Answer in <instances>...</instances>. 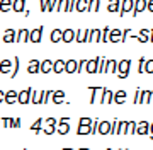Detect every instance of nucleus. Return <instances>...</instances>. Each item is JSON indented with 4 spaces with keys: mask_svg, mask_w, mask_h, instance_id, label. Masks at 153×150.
<instances>
[{
    "mask_svg": "<svg viewBox=\"0 0 153 150\" xmlns=\"http://www.w3.org/2000/svg\"><path fill=\"white\" fill-rule=\"evenodd\" d=\"M39 5H41V10H46V9H44V0H39Z\"/></svg>",
    "mask_w": 153,
    "mask_h": 150,
    "instance_id": "60",
    "label": "nucleus"
},
{
    "mask_svg": "<svg viewBox=\"0 0 153 150\" xmlns=\"http://www.w3.org/2000/svg\"><path fill=\"white\" fill-rule=\"evenodd\" d=\"M61 33H63L61 29H53V31H51V41H53V43H60L61 41Z\"/></svg>",
    "mask_w": 153,
    "mask_h": 150,
    "instance_id": "34",
    "label": "nucleus"
},
{
    "mask_svg": "<svg viewBox=\"0 0 153 150\" xmlns=\"http://www.w3.org/2000/svg\"><path fill=\"white\" fill-rule=\"evenodd\" d=\"M75 2L76 0H70V2H68V12L75 10Z\"/></svg>",
    "mask_w": 153,
    "mask_h": 150,
    "instance_id": "53",
    "label": "nucleus"
},
{
    "mask_svg": "<svg viewBox=\"0 0 153 150\" xmlns=\"http://www.w3.org/2000/svg\"><path fill=\"white\" fill-rule=\"evenodd\" d=\"M97 128H99V119H95V121H92V125H90V135L97 133Z\"/></svg>",
    "mask_w": 153,
    "mask_h": 150,
    "instance_id": "48",
    "label": "nucleus"
},
{
    "mask_svg": "<svg viewBox=\"0 0 153 150\" xmlns=\"http://www.w3.org/2000/svg\"><path fill=\"white\" fill-rule=\"evenodd\" d=\"M19 126H21V118H16V119H12L10 128H19Z\"/></svg>",
    "mask_w": 153,
    "mask_h": 150,
    "instance_id": "52",
    "label": "nucleus"
},
{
    "mask_svg": "<svg viewBox=\"0 0 153 150\" xmlns=\"http://www.w3.org/2000/svg\"><path fill=\"white\" fill-rule=\"evenodd\" d=\"M70 118L68 116H63V118H60L58 119V128H56V131L60 135H66L68 131H70Z\"/></svg>",
    "mask_w": 153,
    "mask_h": 150,
    "instance_id": "2",
    "label": "nucleus"
},
{
    "mask_svg": "<svg viewBox=\"0 0 153 150\" xmlns=\"http://www.w3.org/2000/svg\"><path fill=\"white\" fill-rule=\"evenodd\" d=\"M129 70H131V61L129 60H121L117 61V75H119V78H126L128 75H129Z\"/></svg>",
    "mask_w": 153,
    "mask_h": 150,
    "instance_id": "1",
    "label": "nucleus"
},
{
    "mask_svg": "<svg viewBox=\"0 0 153 150\" xmlns=\"http://www.w3.org/2000/svg\"><path fill=\"white\" fill-rule=\"evenodd\" d=\"M43 121H44L43 118H39L38 121H36V123L33 125V126H31V130H33V131H34L36 135H39L41 131H43Z\"/></svg>",
    "mask_w": 153,
    "mask_h": 150,
    "instance_id": "32",
    "label": "nucleus"
},
{
    "mask_svg": "<svg viewBox=\"0 0 153 150\" xmlns=\"http://www.w3.org/2000/svg\"><path fill=\"white\" fill-rule=\"evenodd\" d=\"M119 5H121V0H109L107 10L109 12H119Z\"/></svg>",
    "mask_w": 153,
    "mask_h": 150,
    "instance_id": "31",
    "label": "nucleus"
},
{
    "mask_svg": "<svg viewBox=\"0 0 153 150\" xmlns=\"http://www.w3.org/2000/svg\"><path fill=\"white\" fill-rule=\"evenodd\" d=\"M4 101H5L7 104H14V102H17V92L16 90H9V92H5Z\"/></svg>",
    "mask_w": 153,
    "mask_h": 150,
    "instance_id": "25",
    "label": "nucleus"
},
{
    "mask_svg": "<svg viewBox=\"0 0 153 150\" xmlns=\"http://www.w3.org/2000/svg\"><path fill=\"white\" fill-rule=\"evenodd\" d=\"M146 10L153 12V0H146Z\"/></svg>",
    "mask_w": 153,
    "mask_h": 150,
    "instance_id": "54",
    "label": "nucleus"
},
{
    "mask_svg": "<svg viewBox=\"0 0 153 150\" xmlns=\"http://www.w3.org/2000/svg\"><path fill=\"white\" fill-rule=\"evenodd\" d=\"M4 97H5V94H4V90H0V104L4 102Z\"/></svg>",
    "mask_w": 153,
    "mask_h": 150,
    "instance_id": "58",
    "label": "nucleus"
},
{
    "mask_svg": "<svg viewBox=\"0 0 153 150\" xmlns=\"http://www.w3.org/2000/svg\"><path fill=\"white\" fill-rule=\"evenodd\" d=\"M128 133L136 135V123L134 121H128Z\"/></svg>",
    "mask_w": 153,
    "mask_h": 150,
    "instance_id": "43",
    "label": "nucleus"
},
{
    "mask_svg": "<svg viewBox=\"0 0 153 150\" xmlns=\"http://www.w3.org/2000/svg\"><path fill=\"white\" fill-rule=\"evenodd\" d=\"M150 131V123L141 121L140 125H136V135H148Z\"/></svg>",
    "mask_w": 153,
    "mask_h": 150,
    "instance_id": "22",
    "label": "nucleus"
},
{
    "mask_svg": "<svg viewBox=\"0 0 153 150\" xmlns=\"http://www.w3.org/2000/svg\"><path fill=\"white\" fill-rule=\"evenodd\" d=\"M29 73H39V60H31L27 65Z\"/></svg>",
    "mask_w": 153,
    "mask_h": 150,
    "instance_id": "29",
    "label": "nucleus"
},
{
    "mask_svg": "<svg viewBox=\"0 0 153 150\" xmlns=\"http://www.w3.org/2000/svg\"><path fill=\"white\" fill-rule=\"evenodd\" d=\"M12 67V60H0V73H9Z\"/></svg>",
    "mask_w": 153,
    "mask_h": 150,
    "instance_id": "23",
    "label": "nucleus"
},
{
    "mask_svg": "<svg viewBox=\"0 0 153 150\" xmlns=\"http://www.w3.org/2000/svg\"><path fill=\"white\" fill-rule=\"evenodd\" d=\"M121 36H123V31H121V29H111L107 41H112V43H121Z\"/></svg>",
    "mask_w": 153,
    "mask_h": 150,
    "instance_id": "12",
    "label": "nucleus"
},
{
    "mask_svg": "<svg viewBox=\"0 0 153 150\" xmlns=\"http://www.w3.org/2000/svg\"><path fill=\"white\" fill-rule=\"evenodd\" d=\"M61 41H63V43H71V41H75V31H73V29H65V31L61 33Z\"/></svg>",
    "mask_w": 153,
    "mask_h": 150,
    "instance_id": "13",
    "label": "nucleus"
},
{
    "mask_svg": "<svg viewBox=\"0 0 153 150\" xmlns=\"http://www.w3.org/2000/svg\"><path fill=\"white\" fill-rule=\"evenodd\" d=\"M85 63H87V60H78L76 61V73H82V70L85 68Z\"/></svg>",
    "mask_w": 153,
    "mask_h": 150,
    "instance_id": "45",
    "label": "nucleus"
},
{
    "mask_svg": "<svg viewBox=\"0 0 153 150\" xmlns=\"http://www.w3.org/2000/svg\"><path fill=\"white\" fill-rule=\"evenodd\" d=\"M24 5H26V0H14V2H12V10L14 12H24Z\"/></svg>",
    "mask_w": 153,
    "mask_h": 150,
    "instance_id": "27",
    "label": "nucleus"
},
{
    "mask_svg": "<svg viewBox=\"0 0 153 150\" xmlns=\"http://www.w3.org/2000/svg\"><path fill=\"white\" fill-rule=\"evenodd\" d=\"M53 70V61L51 60H44V61H39V72L41 73H48Z\"/></svg>",
    "mask_w": 153,
    "mask_h": 150,
    "instance_id": "15",
    "label": "nucleus"
},
{
    "mask_svg": "<svg viewBox=\"0 0 153 150\" xmlns=\"http://www.w3.org/2000/svg\"><path fill=\"white\" fill-rule=\"evenodd\" d=\"M4 125H5L7 128H10V125H12V118H4Z\"/></svg>",
    "mask_w": 153,
    "mask_h": 150,
    "instance_id": "55",
    "label": "nucleus"
},
{
    "mask_svg": "<svg viewBox=\"0 0 153 150\" xmlns=\"http://www.w3.org/2000/svg\"><path fill=\"white\" fill-rule=\"evenodd\" d=\"M12 9V0H0V10L9 12Z\"/></svg>",
    "mask_w": 153,
    "mask_h": 150,
    "instance_id": "35",
    "label": "nucleus"
},
{
    "mask_svg": "<svg viewBox=\"0 0 153 150\" xmlns=\"http://www.w3.org/2000/svg\"><path fill=\"white\" fill-rule=\"evenodd\" d=\"M145 72H146V73H153V60H146V61H145Z\"/></svg>",
    "mask_w": 153,
    "mask_h": 150,
    "instance_id": "44",
    "label": "nucleus"
},
{
    "mask_svg": "<svg viewBox=\"0 0 153 150\" xmlns=\"http://www.w3.org/2000/svg\"><path fill=\"white\" fill-rule=\"evenodd\" d=\"M53 72H55V73L65 72V61H63V60H56V61H53Z\"/></svg>",
    "mask_w": 153,
    "mask_h": 150,
    "instance_id": "28",
    "label": "nucleus"
},
{
    "mask_svg": "<svg viewBox=\"0 0 153 150\" xmlns=\"http://www.w3.org/2000/svg\"><path fill=\"white\" fill-rule=\"evenodd\" d=\"M116 70H117V61L107 60V65H105V73H114Z\"/></svg>",
    "mask_w": 153,
    "mask_h": 150,
    "instance_id": "30",
    "label": "nucleus"
},
{
    "mask_svg": "<svg viewBox=\"0 0 153 150\" xmlns=\"http://www.w3.org/2000/svg\"><path fill=\"white\" fill-rule=\"evenodd\" d=\"M146 10V0H134V5H133V16H138L140 12Z\"/></svg>",
    "mask_w": 153,
    "mask_h": 150,
    "instance_id": "9",
    "label": "nucleus"
},
{
    "mask_svg": "<svg viewBox=\"0 0 153 150\" xmlns=\"http://www.w3.org/2000/svg\"><path fill=\"white\" fill-rule=\"evenodd\" d=\"M105 65H107V58H100V65H99V73H105Z\"/></svg>",
    "mask_w": 153,
    "mask_h": 150,
    "instance_id": "46",
    "label": "nucleus"
},
{
    "mask_svg": "<svg viewBox=\"0 0 153 150\" xmlns=\"http://www.w3.org/2000/svg\"><path fill=\"white\" fill-rule=\"evenodd\" d=\"M126 133H128V121H119L116 135H126Z\"/></svg>",
    "mask_w": 153,
    "mask_h": 150,
    "instance_id": "33",
    "label": "nucleus"
},
{
    "mask_svg": "<svg viewBox=\"0 0 153 150\" xmlns=\"http://www.w3.org/2000/svg\"><path fill=\"white\" fill-rule=\"evenodd\" d=\"M99 5H100V0H88V10L90 12H97Z\"/></svg>",
    "mask_w": 153,
    "mask_h": 150,
    "instance_id": "37",
    "label": "nucleus"
},
{
    "mask_svg": "<svg viewBox=\"0 0 153 150\" xmlns=\"http://www.w3.org/2000/svg\"><path fill=\"white\" fill-rule=\"evenodd\" d=\"M112 92H111L109 89H104L102 90V96H100V101L99 102H102V104H111L112 102Z\"/></svg>",
    "mask_w": 153,
    "mask_h": 150,
    "instance_id": "18",
    "label": "nucleus"
},
{
    "mask_svg": "<svg viewBox=\"0 0 153 150\" xmlns=\"http://www.w3.org/2000/svg\"><path fill=\"white\" fill-rule=\"evenodd\" d=\"M44 123H46L44 133H46V135H53V133H55V131H56V123H58L55 118H46V121H44Z\"/></svg>",
    "mask_w": 153,
    "mask_h": 150,
    "instance_id": "7",
    "label": "nucleus"
},
{
    "mask_svg": "<svg viewBox=\"0 0 153 150\" xmlns=\"http://www.w3.org/2000/svg\"><path fill=\"white\" fill-rule=\"evenodd\" d=\"M78 125H80V126H90V125H92V119L87 118V116H82L78 119Z\"/></svg>",
    "mask_w": 153,
    "mask_h": 150,
    "instance_id": "40",
    "label": "nucleus"
},
{
    "mask_svg": "<svg viewBox=\"0 0 153 150\" xmlns=\"http://www.w3.org/2000/svg\"><path fill=\"white\" fill-rule=\"evenodd\" d=\"M145 61H146V58H140V61H138V73H143L145 72Z\"/></svg>",
    "mask_w": 153,
    "mask_h": 150,
    "instance_id": "47",
    "label": "nucleus"
},
{
    "mask_svg": "<svg viewBox=\"0 0 153 150\" xmlns=\"http://www.w3.org/2000/svg\"><path fill=\"white\" fill-rule=\"evenodd\" d=\"M75 10L76 12L88 10V0H76V2H75Z\"/></svg>",
    "mask_w": 153,
    "mask_h": 150,
    "instance_id": "24",
    "label": "nucleus"
},
{
    "mask_svg": "<svg viewBox=\"0 0 153 150\" xmlns=\"http://www.w3.org/2000/svg\"><path fill=\"white\" fill-rule=\"evenodd\" d=\"M109 31H111V28H104V29H102V33H100V43H107Z\"/></svg>",
    "mask_w": 153,
    "mask_h": 150,
    "instance_id": "39",
    "label": "nucleus"
},
{
    "mask_svg": "<svg viewBox=\"0 0 153 150\" xmlns=\"http://www.w3.org/2000/svg\"><path fill=\"white\" fill-rule=\"evenodd\" d=\"M107 150H111V149H107Z\"/></svg>",
    "mask_w": 153,
    "mask_h": 150,
    "instance_id": "64",
    "label": "nucleus"
},
{
    "mask_svg": "<svg viewBox=\"0 0 153 150\" xmlns=\"http://www.w3.org/2000/svg\"><path fill=\"white\" fill-rule=\"evenodd\" d=\"M38 96H39L38 90H33V92H31V101H29V102H33V104H38Z\"/></svg>",
    "mask_w": 153,
    "mask_h": 150,
    "instance_id": "50",
    "label": "nucleus"
},
{
    "mask_svg": "<svg viewBox=\"0 0 153 150\" xmlns=\"http://www.w3.org/2000/svg\"><path fill=\"white\" fill-rule=\"evenodd\" d=\"M76 133L78 135H90V126H80V125H78Z\"/></svg>",
    "mask_w": 153,
    "mask_h": 150,
    "instance_id": "41",
    "label": "nucleus"
},
{
    "mask_svg": "<svg viewBox=\"0 0 153 150\" xmlns=\"http://www.w3.org/2000/svg\"><path fill=\"white\" fill-rule=\"evenodd\" d=\"M140 101H141V90L140 89H136V92H134V104H140Z\"/></svg>",
    "mask_w": 153,
    "mask_h": 150,
    "instance_id": "51",
    "label": "nucleus"
},
{
    "mask_svg": "<svg viewBox=\"0 0 153 150\" xmlns=\"http://www.w3.org/2000/svg\"><path fill=\"white\" fill-rule=\"evenodd\" d=\"M99 65H100V58H94V60H87L85 63V72L87 73H95L99 72Z\"/></svg>",
    "mask_w": 153,
    "mask_h": 150,
    "instance_id": "3",
    "label": "nucleus"
},
{
    "mask_svg": "<svg viewBox=\"0 0 153 150\" xmlns=\"http://www.w3.org/2000/svg\"><path fill=\"white\" fill-rule=\"evenodd\" d=\"M12 65H14V68H12V72H10V77L14 78V77H17V73H19V58H14L12 60Z\"/></svg>",
    "mask_w": 153,
    "mask_h": 150,
    "instance_id": "36",
    "label": "nucleus"
},
{
    "mask_svg": "<svg viewBox=\"0 0 153 150\" xmlns=\"http://www.w3.org/2000/svg\"><path fill=\"white\" fill-rule=\"evenodd\" d=\"M148 99H150V90H141V101H140V104H148Z\"/></svg>",
    "mask_w": 153,
    "mask_h": 150,
    "instance_id": "42",
    "label": "nucleus"
},
{
    "mask_svg": "<svg viewBox=\"0 0 153 150\" xmlns=\"http://www.w3.org/2000/svg\"><path fill=\"white\" fill-rule=\"evenodd\" d=\"M16 43H29V31L27 29H19L16 33Z\"/></svg>",
    "mask_w": 153,
    "mask_h": 150,
    "instance_id": "8",
    "label": "nucleus"
},
{
    "mask_svg": "<svg viewBox=\"0 0 153 150\" xmlns=\"http://www.w3.org/2000/svg\"><path fill=\"white\" fill-rule=\"evenodd\" d=\"M87 34H88V29H78V31H75V41L76 43H85L87 41Z\"/></svg>",
    "mask_w": 153,
    "mask_h": 150,
    "instance_id": "21",
    "label": "nucleus"
},
{
    "mask_svg": "<svg viewBox=\"0 0 153 150\" xmlns=\"http://www.w3.org/2000/svg\"><path fill=\"white\" fill-rule=\"evenodd\" d=\"M90 90H92V96H90V102H97V99L100 101V96H102V87H90Z\"/></svg>",
    "mask_w": 153,
    "mask_h": 150,
    "instance_id": "20",
    "label": "nucleus"
},
{
    "mask_svg": "<svg viewBox=\"0 0 153 150\" xmlns=\"http://www.w3.org/2000/svg\"><path fill=\"white\" fill-rule=\"evenodd\" d=\"M51 101H53L55 104H65V92H63V90H53Z\"/></svg>",
    "mask_w": 153,
    "mask_h": 150,
    "instance_id": "11",
    "label": "nucleus"
},
{
    "mask_svg": "<svg viewBox=\"0 0 153 150\" xmlns=\"http://www.w3.org/2000/svg\"><path fill=\"white\" fill-rule=\"evenodd\" d=\"M68 2H70V0H58V7H56V10H66L68 12Z\"/></svg>",
    "mask_w": 153,
    "mask_h": 150,
    "instance_id": "38",
    "label": "nucleus"
},
{
    "mask_svg": "<svg viewBox=\"0 0 153 150\" xmlns=\"http://www.w3.org/2000/svg\"><path fill=\"white\" fill-rule=\"evenodd\" d=\"M133 5H134V0H121L119 16H126L128 12H133Z\"/></svg>",
    "mask_w": 153,
    "mask_h": 150,
    "instance_id": "5",
    "label": "nucleus"
},
{
    "mask_svg": "<svg viewBox=\"0 0 153 150\" xmlns=\"http://www.w3.org/2000/svg\"><path fill=\"white\" fill-rule=\"evenodd\" d=\"M65 72L66 73H76V61L75 60L65 61Z\"/></svg>",
    "mask_w": 153,
    "mask_h": 150,
    "instance_id": "26",
    "label": "nucleus"
},
{
    "mask_svg": "<svg viewBox=\"0 0 153 150\" xmlns=\"http://www.w3.org/2000/svg\"><path fill=\"white\" fill-rule=\"evenodd\" d=\"M117 125H119L117 119H114V121L111 123V133L109 135H116V131H117Z\"/></svg>",
    "mask_w": 153,
    "mask_h": 150,
    "instance_id": "49",
    "label": "nucleus"
},
{
    "mask_svg": "<svg viewBox=\"0 0 153 150\" xmlns=\"http://www.w3.org/2000/svg\"><path fill=\"white\" fill-rule=\"evenodd\" d=\"M126 97H128V92H126V90H117V92L112 96V99H114L116 104H124Z\"/></svg>",
    "mask_w": 153,
    "mask_h": 150,
    "instance_id": "17",
    "label": "nucleus"
},
{
    "mask_svg": "<svg viewBox=\"0 0 153 150\" xmlns=\"http://www.w3.org/2000/svg\"><path fill=\"white\" fill-rule=\"evenodd\" d=\"M43 33H44L43 26H39V28L29 31V43H39V41H41V34Z\"/></svg>",
    "mask_w": 153,
    "mask_h": 150,
    "instance_id": "6",
    "label": "nucleus"
},
{
    "mask_svg": "<svg viewBox=\"0 0 153 150\" xmlns=\"http://www.w3.org/2000/svg\"><path fill=\"white\" fill-rule=\"evenodd\" d=\"M148 135H150V137H152V140H153V123L150 125V131H148Z\"/></svg>",
    "mask_w": 153,
    "mask_h": 150,
    "instance_id": "57",
    "label": "nucleus"
},
{
    "mask_svg": "<svg viewBox=\"0 0 153 150\" xmlns=\"http://www.w3.org/2000/svg\"><path fill=\"white\" fill-rule=\"evenodd\" d=\"M78 150H90V149H78Z\"/></svg>",
    "mask_w": 153,
    "mask_h": 150,
    "instance_id": "61",
    "label": "nucleus"
},
{
    "mask_svg": "<svg viewBox=\"0 0 153 150\" xmlns=\"http://www.w3.org/2000/svg\"><path fill=\"white\" fill-rule=\"evenodd\" d=\"M51 94H53V90H41L38 96V104H46V102H49Z\"/></svg>",
    "mask_w": 153,
    "mask_h": 150,
    "instance_id": "14",
    "label": "nucleus"
},
{
    "mask_svg": "<svg viewBox=\"0 0 153 150\" xmlns=\"http://www.w3.org/2000/svg\"><path fill=\"white\" fill-rule=\"evenodd\" d=\"M31 92H33L31 87L21 90V92H17V102H19V104H27L29 101H31Z\"/></svg>",
    "mask_w": 153,
    "mask_h": 150,
    "instance_id": "4",
    "label": "nucleus"
},
{
    "mask_svg": "<svg viewBox=\"0 0 153 150\" xmlns=\"http://www.w3.org/2000/svg\"><path fill=\"white\" fill-rule=\"evenodd\" d=\"M119 150H124V149H119ZM126 150H128V149H126Z\"/></svg>",
    "mask_w": 153,
    "mask_h": 150,
    "instance_id": "63",
    "label": "nucleus"
},
{
    "mask_svg": "<svg viewBox=\"0 0 153 150\" xmlns=\"http://www.w3.org/2000/svg\"><path fill=\"white\" fill-rule=\"evenodd\" d=\"M100 29H88V34H87V41L85 43H92V41H100Z\"/></svg>",
    "mask_w": 153,
    "mask_h": 150,
    "instance_id": "10",
    "label": "nucleus"
},
{
    "mask_svg": "<svg viewBox=\"0 0 153 150\" xmlns=\"http://www.w3.org/2000/svg\"><path fill=\"white\" fill-rule=\"evenodd\" d=\"M63 150H73V149H63Z\"/></svg>",
    "mask_w": 153,
    "mask_h": 150,
    "instance_id": "62",
    "label": "nucleus"
},
{
    "mask_svg": "<svg viewBox=\"0 0 153 150\" xmlns=\"http://www.w3.org/2000/svg\"><path fill=\"white\" fill-rule=\"evenodd\" d=\"M148 41H153V29H150V34H148Z\"/></svg>",
    "mask_w": 153,
    "mask_h": 150,
    "instance_id": "59",
    "label": "nucleus"
},
{
    "mask_svg": "<svg viewBox=\"0 0 153 150\" xmlns=\"http://www.w3.org/2000/svg\"><path fill=\"white\" fill-rule=\"evenodd\" d=\"M148 104H153V90H150V99H148Z\"/></svg>",
    "mask_w": 153,
    "mask_h": 150,
    "instance_id": "56",
    "label": "nucleus"
},
{
    "mask_svg": "<svg viewBox=\"0 0 153 150\" xmlns=\"http://www.w3.org/2000/svg\"><path fill=\"white\" fill-rule=\"evenodd\" d=\"M97 133L100 135H109L111 133V123L109 121H100L97 128Z\"/></svg>",
    "mask_w": 153,
    "mask_h": 150,
    "instance_id": "19",
    "label": "nucleus"
},
{
    "mask_svg": "<svg viewBox=\"0 0 153 150\" xmlns=\"http://www.w3.org/2000/svg\"><path fill=\"white\" fill-rule=\"evenodd\" d=\"M2 39H4V43H16V31L14 29H5Z\"/></svg>",
    "mask_w": 153,
    "mask_h": 150,
    "instance_id": "16",
    "label": "nucleus"
}]
</instances>
